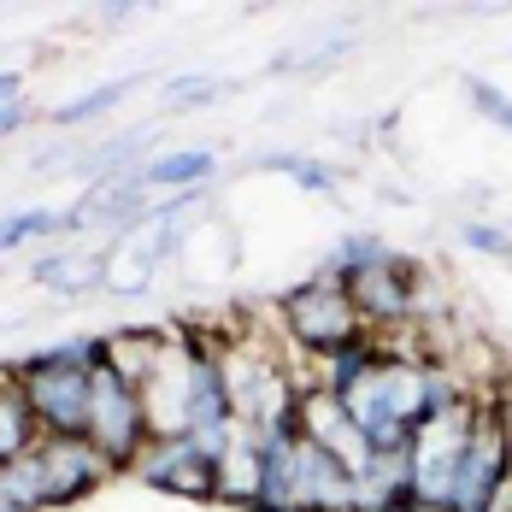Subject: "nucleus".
I'll use <instances>...</instances> for the list:
<instances>
[{"instance_id": "f257e3e1", "label": "nucleus", "mask_w": 512, "mask_h": 512, "mask_svg": "<svg viewBox=\"0 0 512 512\" xmlns=\"http://www.w3.org/2000/svg\"><path fill=\"white\" fill-rule=\"evenodd\" d=\"M154 424H148V395L142 383H130L112 359L89 371V442L106 454L112 471H130L136 454L148 448Z\"/></svg>"}, {"instance_id": "f03ea898", "label": "nucleus", "mask_w": 512, "mask_h": 512, "mask_svg": "<svg viewBox=\"0 0 512 512\" xmlns=\"http://www.w3.org/2000/svg\"><path fill=\"white\" fill-rule=\"evenodd\" d=\"M507 489H512V418L501 407V395H483L471 442L460 454V471H454L448 512H489Z\"/></svg>"}, {"instance_id": "7ed1b4c3", "label": "nucleus", "mask_w": 512, "mask_h": 512, "mask_svg": "<svg viewBox=\"0 0 512 512\" xmlns=\"http://www.w3.org/2000/svg\"><path fill=\"white\" fill-rule=\"evenodd\" d=\"M477 407H483V395H471V401H460V407H448L418 424V436H412V448H407V489L418 507H448L454 471H460V454H465V442H471V424H477Z\"/></svg>"}, {"instance_id": "20e7f679", "label": "nucleus", "mask_w": 512, "mask_h": 512, "mask_svg": "<svg viewBox=\"0 0 512 512\" xmlns=\"http://www.w3.org/2000/svg\"><path fill=\"white\" fill-rule=\"evenodd\" d=\"M277 318H283L289 342L307 359L336 354V348H348L359 336H371L365 318L354 312V301H348V289H342V283H324V277H307L301 289H289L283 307H277Z\"/></svg>"}, {"instance_id": "39448f33", "label": "nucleus", "mask_w": 512, "mask_h": 512, "mask_svg": "<svg viewBox=\"0 0 512 512\" xmlns=\"http://www.w3.org/2000/svg\"><path fill=\"white\" fill-rule=\"evenodd\" d=\"M6 377L30 401L42 436H89V371H71V365L30 354L18 365H6Z\"/></svg>"}, {"instance_id": "423d86ee", "label": "nucleus", "mask_w": 512, "mask_h": 512, "mask_svg": "<svg viewBox=\"0 0 512 512\" xmlns=\"http://www.w3.org/2000/svg\"><path fill=\"white\" fill-rule=\"evenodd\" d=\"M148 489L159 495H183V501H218V460H206L201 442L189 430L177 436H148V448L130 465Z\"/></svg>"}, {"instance_id": "0eeeda50", "label": "nucleus", "mask_w": 512, "mask_h": 512, "mask_svg": "<svg viewBox=\"0 0 512 512\" xmlns=\"http://www.w3.org/2000/svg\"><path fill=\"white\" fill-rule=\"evenodd\" d=\"M418 259L407 254H389L377 259L371 271H359V277H348L342 289H348V301H354V312L365 318V330H395V324H412V283H418Z\"/></svg>"}, {"instance_id": "6e6552de", "label": "nucleus", "mask_w": 512, "mask_h": 512, "mask_svg": "<svg viewBox=\"0 0 512 512\" xmlns=\"http://www.w3.org/2000/svg\"><path fill=\"white\" fill-rule=\"evenodd\" d=\"M36 454H42V477H48V507H77L106 477H118L89 436H42Z\"/></svg>"}, {"instance_id": "1a4fd4ad", "label": "nucleus", "mask_w": 512, "mask_h": 512, "mask_svg": "<svg viewBox=\"0 0 512 512\" xmlns=\"http://www.w3.org/2000/svg\"><path fill=\"white\" fill-rule=\"evenodd\" d=\"M301 436L318 442L324 454H336L354 477L371 471V442L359 436V424L348 418V407L336 395H324V389H307V401H301Z\"/></svg>"}, {"instance_id": "9d476101", "label": "nucleus", "mask_w": 512, "mask_h": 512, "mask_svg": "<svg viewBox=\"0 0 512 512\" xmlns=\"http://www.w3.org/2000/svg\"><path fill=\"white\" fill-rule=\"evenodd\" d=\"M30 277L53 289L59 301H77V295H89V289H101L106 283V254L95 248H59V254H36L30 259Z\"/></svg>"}, {"instance_id": "9b49d317", "label": "nucleus", "mask_w": 512, "mask_h": 512, "mask_svg": "<svg viewBox=\"0 0 512 512\" xmlns=\"http://www.w3.org/2000/svg\"><path fill=\"white\" fill-rule=\"evenodd\" d=\"M212 171H218V154H212V148H177V154L142 159L130 177H136L148 195H183V189H206Z\"/></svg>"}, {"instance_id": "f8f14e48", "label": "nucleus", "mask_w": 512, "mask_h": 512, "mask_svg": "<svg viewBox=\"0 0 512 512\" xmlns=\"http://www.w3.org/2000/svg\"><path fill=\"white\" fill-rule=\"evenodd\" d=\"M154 271H159V254L148 248V236L136 230V236H124V242H112L106 248V295H124V301H136L148 283H154Z\"/></svg>"}, {"instance_id": "ddd939ff", "label": "nucleus", "mask_w": 512, "mask_h": 512, "mask_svg": "<svg viewBox=\"0 0 512 512\" xmlns=\"http://www.w3.org/2000/svg\"><path fill=\"white\" fill-rule=\"evenodd\" d=\"M36 448H42L36 412H30V401L18 395V383L0 371V465L24 460V454H36Z\"/></svg>"}, {"instance_id": "4468645a", "label": "nucleus", "mask_w": 512, "mask_h": 512, "mask_svg": "<svg viewBox=\"0 0 512 512\" xmlns=\"http://www.w3.org/2000/svg\"><path fill=\"white\" fill-rule=\"evenodd\" d=\"M136 89V77H112V83H95V89H83V95H71V101H59L48 112V124H59V130H77V124H95L101 112H112V106H124V95Z\"/></svg>"}, {"instance_id": "2eb2a0df", "label": "nucleus", "mask_w": 512, "mask_h": 512, "mask_svg": "<svg viewBox=\"0 0 512 512\" xmlns=\"http://www.w3.org/2000/svg\"><path fill=\"white\" fill-rule=\"evenodd\" d=\"M259 495V454H254V436L248 442H236L224 460H218V501H230V507H254Z\"/></svg>"}, {"instance_id": "dca6fc26", "label": "nucleus", "mask_w": 512, "mask_h": 512, "mask_svg": "<svg viewBox=\"0 0 512 512\" xmlns=\"http://www.w3.org/2000/svg\"><path fill=\"white\" fill-rule=\"evenodd\" d=\"M42 236H65V212L53 206H18L0 218V254L24 248V242H42Z\"/></svg>"}, {"instance_id": "f3484780", "label": "nucleus", "mask_w": 512, "mask_h": 512, "mask_svg": "<svg viewBox=\"0 0 512 512\" xmlns=\"http://www.w3.org/2000/svg\"><path fill=\"white\" fill-rule=\"evenodd\" d=\"M265 165H277V171H289L307 195H336V171L324 165V159H307V154H277L265 159Z\"/></svg>"}, {"instance_id": "a211bd4d", "label": "nucleus", "mask_w": 512, "mask_h": 512, "mask_svg": "<svg viewBox=\"0 0 512 512\" xmlns=\"http://www.w3.org/2000/svg\"><path fill=\"white\" fill-rule=\"evenodd\" d=\"M460 242L471 248V254H489V259H507L512 254V236H507V230H495V224H465Z\"/></svg>"}, {"instance_id": "6ab92c4d", "label": "nucleus", "mask_w": 512, "mask_h": 512, "mask_svg": "<svg viewBox=\"0 0 512 512\" xmlns=\"http://www.w3.org/2000/svg\"><path fill=\"white\" fill-rule=\"evenodd\" d=\"M218 89H224L218 77H171V83H165V95H171V101H183V106H201V101H212Z\"/></svg>"}, {"instance_id": "aec40b11", "label": "nucleus", "mask_w": 512, "mask_h": 512, "mask_svg": "<svg viewBox=\"0 0 512 512\" xmlns=\"http://www.w3.org/2000/svg\"><path fill=\"white\" fill-rule=\"evenodd\" d=\"M471 101L483 106V118L489 124H501V130H512V101L495 89V83H471Z\"/></svg>"}, {"instance_id": "412c9836", "label": "nucleus", "mask_w": 512, "mask_h": 512, "mask_svg": "<svg viewBox=\"0 0 512 512\" xmlns=\"http://www.w3.org/2000/svg\"><path fill=\"white\" fill-rule=\"evenodd\" d=\"M30 124H36V106L30 101H0V142L18 136V130H30Z\"/></svg>"}, {"instance_id": "4be33fe9", "label": "nucleus", "mask_w": 512, "mask_h": 512, "mask_svg": "<svg viewBox=\"0 0 512 512\" xmlns=\"http://www.w3.org/2000/svg\"><path fill=\"white\" fill-rule=\"evenodd\" d=\"M0 101H24V77L18 71H0Z\"/></svg>"}, {"instance_id": "5701e85b", "label": "nucleus", "mask_w": 512, "mask_h": 512, "mask_svg": "<svg viewBox=\"0 0 512 512\" xmlns=\"http://www.w3.org/2000/svg\"><path fill=\"white\" fill-rule=\"evenodd\" d=\"M412 512H448V507H412Z\"/></svg>"}]
</instances>
